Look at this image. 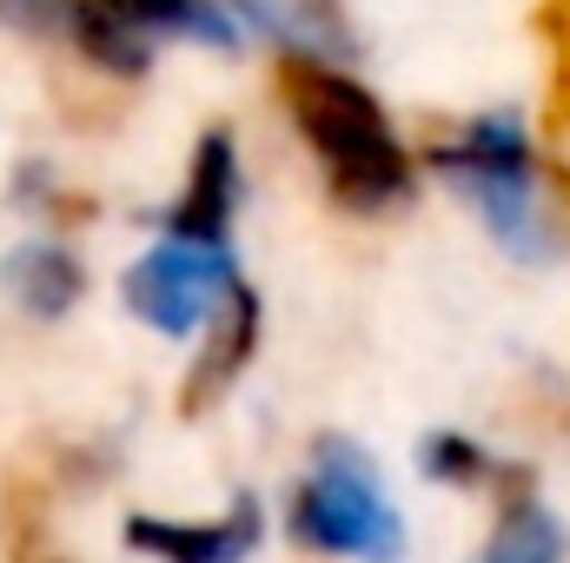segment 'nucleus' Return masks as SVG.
Listing matches in <instances>:
<instances>
[{
    "instance_id": "obj_2",
    "label": "nucleus",
    "mask_w": 570,
    "mask_h": 563,
    "mask_svg": "<svg viewBox=\"0 0 570 563\" xmlns=\"http://www.w3.org/2000/svg\"><path fill=\"white\" fill-rule=\"evenodd\" d=\"M425 166L478 213V226L498 239L504 259L518 266H558L570 246L564 206L538 166L531 127L518 113H478L458 134L425 152Z\"/></svg>"
},
{
    "instance_id": "obj_4",
    "label": "nucleus",
    "mask_w": 570,
    "mask_h": 563,
    "mask_svg": "<svg viewBox=\"0 0 570 563\" xmlns=\"http://www.w3.org/2000/svg\"><path fill=\"white\" fill-rule=\"evenodd\" d=\"M233 292H239L233 246H193L166 233L120 273V305L159 338H199Z\"/></svg>"
},
{
    "instance_id": "obj_8",
    "label": "nucleus",
    "mask_w": 570,
    "mask_h": 563,
    "mask_svg": "<svg viewBox=\"0 0 570 563\" xmlns=\"http://www.w3.org/2000/svg\"><path fill=\"white\" fill-rule=\"evenodd\" d=\"M239 33H266L273 47H285L292 60H325L338 67L352 53V33L345 20L325 7V0H226Z\"/></svg>"
},
{
    "instance_id": "obj_6",
    "label": "nucleus",
    "mask_w": 570,
    "mask_h": 563,
    "mask_svg": "<svg viewBox=\"0 0 570 563\" xmlns=\"http://www.w3.org/2000/svg\"><path fill=\"white\" fill-rule=\"evenodd\" d=\"M239 192H246L239 146H233L226 127H206L199 146H193V166H186L179 199L159 213V233H166V239H193V246H233Z\"/></svg>"
},
{
    "instance_id": "obj_1",
    "label": "nucleus",
    "mask_w": 570,
    "mask_h": 563,
    "mask_svg": "<svg viewBox=\"0 0 570 563\" xmlns=\"http://www.w3.org/2000/svg\"><path fill=\"white\" fill-rule=\"evenodd\" d=\"M285 113L298 127L305 152L318 159L325 186L352 213H392L419 186V159L399 140L392 113L365 80L325 60H285Z\"/></svg>"
},
{
    "instance_id": "obj_11",
    "label": "nucleus",
    "mask_w": 570,
    "mask_h": 563,
    "mask_svg": "<svg viewBox=\"0 0 570 563\" xmlns=\"http://www.w3.org/2000/svg\"><path fill=\"white\" fill-rule=\"evenodd\" d=\"M564 557H570L564 517H558L544 497L518 491V497H504V511H498L491 537H484L464 563H564Z\"/></svg>"
},
{
    "instance_id": "obj_9",
    "label": "nucleus",
    "mask_w": 570,
    "mask_h": 563,
    "mask_svg": "<svg viewBox=\"0 0 570 563\" xmlns=\"http://www.w3.org/2000/svg\"><path fill=\"white\" fill-rule=\"evenodd\" d=\"M0 292L27 318H67L80 305V292H87V266L60 239H27V246H13L0 259Z\"/></svg>"
},
{
    "instance_id": "obj_12",
    "label": "nucleus",
    "mask_w": 570,
    "mask_h": 563,
    "mask_svg": "<svg viewBox=\"0 0 570 563\" xmlns=\"http://www.w3.org/2000/svg\"><path fill=\"white\" fill-rule=\"evenodd\" d=\"M419 471H425L431 484H444V491H498L504 477H518L504 457H491L464 431H431L425 444H419Z\"/></svg>"
},
{
    "instance_id": "obj_10",
    "label": "nucleus",
    "mask_w": 570,
    "mask_h": 563,
    "mask_svg": "<svg viewBox=\"0 0 570 563\" xmlns=\"http://www.w3.org/2000/svg\"><path fill=\"white\" fill-rule=\"evenodd\" d=\"M259 352V292L239 279V292L219 305V318L206 325V352L193 358V378H186V412H206L239 372L246 358Z\"/></svg>"
},
{
    "instance_id": "obj_7",
    "label": "nucleus",
    "mask_w": 570,
    "mask_h": 563,
    "mask_svg": "<svg viewBox=\"0 0 570 563\" xmlns=\"http://www.w3.org/2000/svg\"><path fill=\"white\" fill-rule=\"evenodd\" d=\"M94 7L107 20H120L127 33H140L146 47H159V40H193V47H219V53L246 47L226 0H94Z\"/></svg>"
},
{
    "instance_id": "obj_3",
    "label": "nucleus",
    "mask_w": 570,
    "mask_h": 563,
    "mask_svg": "<svg viewBox=\"0 0 570 563\" xmlns=\"http://www.w3.org/2000/svg\"><path fill=\"white\" fill-rule=\"evenodd\" d=\"M292 544L338 563H405V517L358 437L345 431L312 437L305 477L292 491Z\"/></svg>"
},
{
    "instance_id": "obj_5",
    "label": "nucleus",
    "mask_w": 570,
    "mask_h": 563,
    "mask_svg": "<svg viewBox=\"0 0 570 563\" xmlns=\"http://www.w3.org/2000/svg\"><path fill=\"white\" fill-rule=\"evenodd\" d=\"M259 537H266V517L253 491H239L219 517H153V511L127 517V551L153 563H246Z\"/></svg>"
}]
</instances>
